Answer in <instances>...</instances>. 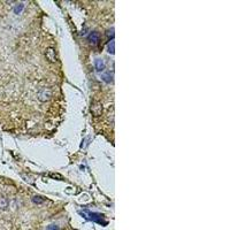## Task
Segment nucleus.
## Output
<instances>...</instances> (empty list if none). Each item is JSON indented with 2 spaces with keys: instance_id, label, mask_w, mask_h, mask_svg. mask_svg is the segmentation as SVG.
<instances>
[{
  "instance_id": "f257e3e1",
  "label": "nucleus",
  "mask_w": 230,
  "mask_h": 230,
  "mask_svg": "<svg viewBox=\"0 0 230 230\" xmlns=\"http://www.w3.org/2000/svg\"><path fill=\"white\" fill-rule=\"evenodd\" d=\"M81 215L84 216V218L88 219V220H91V221L104 223V222H103L104 221L103 216H101L100 214H97V213H92V212H90V211H83V212H81Z\"/></svg>"
},
{
  "instance_id": "f03ea898",
  "label": "nucleus",
  "mask_w": 230,
  "mask_h": 230,
  "mask_svg": "<svg viewBox=\"0 0 230 230\" xmlns=\"http://www.w3.org/2000/svg\"><path fill=\"white\" fill-rule=\"evenodd\" d=\"M51 96H52V91H51V89L48 88H42L38 91V93H37L38 100L39 101H43V103L48 101L51 99Z\"/></svg>"
},
{
  "instance_id": "7ed1b4c3",
  "label": "nucleus",
  "mask_w": 230,
  "mask_h": 230,
  "mask_svg": "<svg viewBox=\"0 0 230 230\" xmlns=\"http://www.w3.org/2000/svg\"><path fill=\"white\" fill-rule=\"evenodd\" d=\"M91 112H92V114H93L94 117H99L100 115L103 114V106H101V104L99 101H94L92 104V106H91Z\"/></svg>"
},
{
  "instance_id": "20e7f679",
  "label": "nucleus",
  "mask_w": 230,
  "mask_h": 230,
  "mask_svg": "<svg viewBox=\"0 0 230 230\" xmlns=\"http://www.w3.org/2000/svg\"><path fill=\"white\" fill-rule=\"evenodd\" d=\"M45 55H46V58H47V60L48 61H51L52 63H55L56 62V54H55V51H54V48L53 47H48L47 50H46V53H45Z\"/></svg>"
},
{
  "instance_id": "39448f33",
  "label": "nucleus",
  "mask_w": 230,
  "mask_h": 230,
  "mask_svg": "<svg viewBox=\"0 0 230 230\" xmlns=\"http://www.w3.org/2000/svg\"><path fill=\"white\" fill-rule=\"evenodd\" d=\"M88 39L91 44H97L98 42H99V34H98L97 31H92L88 36Z\"/></svg>"
},
{
  "instance_id": "423d86ee",
  "label": "nucleus",
  "mask_w": 230,
  "mask_h": 230,
  "mask_svg": "<svg viewBox=\"0 0 230 230\" xmlns=\"http://www.w3.org/2000/svg\"><path fill=\"white\" fill-rule=\"evenodd\" d=\"M9 206V201L6 197H0V209L6 211Z\"/></svg>"
},
{
  "instance_id": "0eeeda50",
  "label": "nucleus",
  "mask_w": 230,
  "mask_h": 230,
  "mask_svg": "<svg viewBox=\"0 0 230 230\" xmlns=\"http://www.w3.org/2000/svg\"><path fill=\"white\" fill-rule=\"evenodd\" d=\"M94 67H96V70L97 71H101L104 68H105L104 60H103V59H96V61H94Z\"/></svg>"
},
{
  "instance_id": "6e6552de",
  "label": "nucleus",
  "mask_w": 230,
  "mask_h": 230,
  "mask_svg": "<svg viewBox=\"0 0 230 230\" xmlns=\"http://www.w3.org/2000/svg\"><path fill=\"white\" fill-rule=\"evenodd\" d=\"M101 80L104 81V82H106V83H111L113 81V74H111V73H104V74H101Z\"/></svg>"
},
{
  "instance_id": "1a4fd4ad",
  "label": "nucleus",
  "mask_w": 230,
  "mask_h": 230,
  "mask_svg": "<svg viewBox=\"0 0 230 230\" xmlns=\"http://www.w3.org/2000/svg\"><path fill=\"white\" fill-rule=\"evenodd\" d=\"M107 52L109 54H114L115 53V48H114V42L111 40L108 45H107Z\"/></svg>"
},
{
  "instance_id": "9d476101",
  "label": "nucleus",
  "mask_w": 230,
  "mask_h": 230,
  "mask_svg": "<svg viewBox=\"0 0 230 230\" xmlns=\"http://www.w3.org/2000/svg\"><path fill=\"white\" fill-rule=\"evenodd\" d=\"M32 201L35 204H43L44 201V198H42V197H39V196H35V197H32Z\"/></svg>"
},
{
  "instance_id": "9b49d317",
  "label": "nucleus",
  "mask_w": 230,
  "mask_h": 230,
  "mask_svg": "<svg viewBox=\"0 0 230 230\" xmlns=\"http://www.w3.org/2000/svg\"><path fill=\"white\" fill-rule=\"evenodd\" d=\"M24 8V6H23V4H18V6L14 8V13L15 14H20L21 12H22V9Z\"/></svg>"
},
{
  "instance_id": "f8f14e48",
  "label": "nucleus",
  "mask_w": 230,
  "mask_h": 230,
  "mask_svg": "<svg viewBox=\"0 0 230 230\" xmlns=\"http://www.w3.org/2000/svg\"><path fill=\"white\" fill-rule=\"evenodd\" d=\"M46 230H59V228H58V226H55V224H51V226H48V227L46 228Z\"/></svg>"
}]
</instances>
